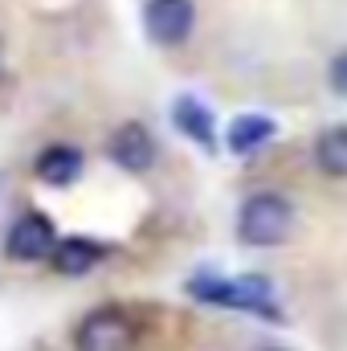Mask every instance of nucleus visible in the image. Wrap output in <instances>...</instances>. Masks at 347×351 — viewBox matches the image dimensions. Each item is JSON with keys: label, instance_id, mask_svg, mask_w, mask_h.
<instances>
[{"label": "nucleus", "instance_id": "nucleus-12", "mask_svg": "<svg viewBox=\"0 0 347 351\" xmlns=\"http://www.w3.org/2000/svg\"><path fill=\"white\" fill-rule=\"evenodd\" d=\"M327 86H331V94L347 98V49H339V53L331 58V66H327Z\"/></svg>", "mask_w": 347, "mask_h": 351}, {"label": "nucleus", "instance_id": "nucleus-4", "mask_svg": "<svg viewBox=\"0 0 347 351\" xmlns=\"http://www.w3.org/2000/svg\"><path fill=\"white\" fill-rule=\"evenodd\" d=\"M192 25H196V4L192 0H147V8H143V29L164 49L184 45L192 37Z\"/></svg>", "mask_w": 347, "mask_h": 351}, {"label": "nucleus", "instance_id": "nucleus-11", "mask_svg": "<svg viewBox=\"0 0 347 351\" xmlns=\"http://www.w3.org/2000/svg\"><path fill=\"white\" fill-rule=\"evenodd\" d=\"M315 168L331 180H347V127H327L315 139Z\"/></svg>", "mask_w": 347, "mask_h": 351}, {"label": "nucleus", "instance_id": "nucleus-5", "mask_svg": "<svg viewBox=\"0 0 347 351\" xmlns=\"http://www.w3.org/2000/svg\"><path fill=\"white\" fill-rule=\"evenodd\" d=\"M53 250H58V233L41 213H25L8 229V258L12 262H41V258H53Z\"/></svg>", "mask_w": 347, "mask_h": 351}, {"label": "nucleus", "instance_id": "nucleus-9", "mask_svg": "<svg viewBox=\"0 0 347 351\" xmlns=\"http://www.w3.org/2000/svg\"><path fill=\"white\" fill-rule=\"evenodd\" d=\"M37 176L53 188H66L82 176V152L78 147H66V143H53L37 156Z\"/></svg>", "mask_w": 347, "mask_h": 351}, {"label": "nucleus", "instance_id": "nucleus-10", "mask_svg": "<svg viewBox=\"0 0 347 351\" xmlns=\"http://www.w3.org/2000/svg\"><path fill=\"white\" fill-rule=\"evenodd\" d=\"M176 127L188 135V139H196L200 147H217V127H213V110L204 106V102H196V98H176Z\"/></svg>", "mask_w": 347, "mask_h": 351}, {"label": "nucleus", "instance_id": "nucleus-7", "mask_svg": "<svg viewBox=\"0 0 347 351\" xmlns=\"http://www.w3.org/2000/svg\"><path fill=\"white\" fill-rule=\"evenodd\" d=\"M102 258H106V250L98 241H90V237H62L58 250H53V269L66 274V278H82Z\"/></svg>", "mask_w": 347, "mask_h": 351}, {"label": "nucleus", "instance_id": "nucleus-2", "mask_svg": "<svg viewBox=\"0 0 347 351\" xmlns=\"http://www.w3.org/2000/svg\"><path fill=\"white\" fill-rule=\"evenodd\" d=\"M290 229H294V204L282 192H254L237 213V237L241 245H254V250L282 245Z\"/></svg>", "mask_w": 347, "mask_h": 351}, {"label": "nucleus", "instance_id": "nucleus-1", "mask_svg": "<svg viewBox=\"0 0 347 351\" xmlns=\"http://www.w3.org/2000/svg\"><path fill=\"white\" fill-rule=\"evenodd\" d=\"M188 294L208 302V306H225V311H250V315H265V319H278V306H274V290L270 282L258 274H246V278H217V274H200L188 282Z\"/></svg>", "mask_w": 347, "mask_h": 351}, {"label": "nucleus", "instance_id": "nucleus-14", "mask_svg": "<svg viewBox=\"0 0 347 351\" xmlns=\"http://www.w3.org/2000/svg\"><path fill=\"white\" fill-rule=\"evenodd\" d=\"M261 351H286V348H261Z\"/></svg>", "mask_w": 347, "mask_h": 351}, {"label": "nucleus", "instance_id": "nucleus-3", "mask_svg": "<svg viewBox=\"0 0 347 351\" xmlns=\"http://www.w3.org/2000/svg\"><path fill=\"white\" fill-rule=\"evenodd\" d=\"M74 348L78 351H131L135 348V323L119 306H98V311H90L82 319Z\"/></svg>", "mask_w": 347, "mask_h": 351}, {"label": "nucleus", "instance_id": "nucleus-6", "mask_svg": "<svg viewBox=\"0 0 347 351\" xmlns=\"http://www.w3.org/2000/svg\"><path fill=\"white\" fill-rule=\"evenodd\" d=\"M110 160L123 172H147L156 164V135L143 123H123L110 135Z\"/></svg>", "mask_w": 347, "mask_h": 351}, {"label": "nucleus", "instance_id": "nucleus-8", "mask_svg": "<svg viewBox=\"0 0 347 351\" xmlns=\"http://www.w3.org/2000/svg\"><path fill=\"white\" fill-rule=\"evenodd\" d=\"M274 119H265V114H237L233 123H229V131H225V143H229V152L233 156H254L258 147H265L270 139H274Z\"/></svg>", "mask_w": 347, "mask_h": 351}, {"label": "nucleus", "instance_id": "nucleus-13", "mask_svg": "<svg viewBox=\"0 0 347 351\" xmlns=\"http://www.w3.org/2000/svg\"><path fill=\"white\" fill-rule=\"evenodd\" d=\"M0 70H4V41H0Z\"/></svg>", "mask_w": 347, "mask_h": 351}]
</instances>
